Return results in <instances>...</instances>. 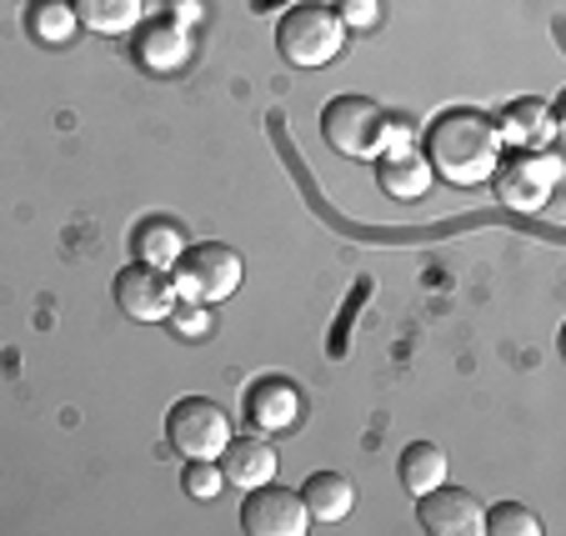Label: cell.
<instances>
[{
    "label": "cell",
    "instance_id": "cell-7",
    "mask_svg": "<svg viewBox=\"0 0 566 536\" xmlns=\"http://www.w3.org/2000/svg\"><path fill=\"white\" fill-rule=\"evenodd\" d=\"M241 526H247L251 536H306L311 512H306V502H301V492L261 482V486H251L247 502H241Z\"/></svg>",
    "mask_w": 566,
    "mask_h": 536
},
{
    "label": "cell",
    "instance_id": "cell-9",
    "mask_svg": "<svg viewBox=\"0 0 566 536\" xmlns=\"http://www.w3.org/2000/svg\"><path fill=\"white\" fill-rule=\"evenodd\" d=\"M417 522L427 526L431 536H481L486 532V506L471 492H461V486L441 482L417 496Z\"/></svg>",
    "mask_w": 566,
    "mask_h": 536
},
{
    "label": "cell",
    "instance_id": "cell-22",
    "mask_svg": "<svg viewBox=\"0 0 566 536\" xmlns=\"http://www.w3.org/2000/svg\"><path fill=\"white\" fill-rule=\"evenodd\" d=\"M336 21L352 31H371L381 21V0H336Z\"/></svg>",
    "mask_w": 566,
    "mask_h": 536
},
{
    "label": "cell",
    "instance_id": "cell-6",
    "mask_svg": "<svg viewBox=\"0 0 566 536\" xmlns=\"http://www.w3.org/2000/svg\"><path fill=\"white\" fill-rule=\"evenodd\" d=\"M562 181V161L556 156H536V150H516L506 161H496L492 186L512 211H536L552 196V186Z\"/></svg>",
    "mask_w": 566,
    "mask_h": 536
},
{
    "label": "cell",
    "instance_id": "cell-16",
    "mask_svg": "<svg viewBox=\"0 0 566 536\" xmlns=\"http://www.w3.org/2000/svg\"><path fill=\"white\" fill-rule=\"evenodd\" d=\"M71 6H75V21L96 35H126L146 15V0H71Z\"/></svg>",
    "mask_w": 566,
    "mask_h": 536
},
{
    "label": "cell",
    "instance_id": "cell-19",
    "mask_svg": "<svg viewBox=\"0 0 566 536\" xmlns=\"http://www.w3.org/2000/svg\"><path fill=\"white\" fill-rule=\"evenodd\" d=\"M75 6L71 0H31V11H25V31L35 35L41 45H65L75 35Z\"/></svg>",
    "mask_w": 566,
    "mask_h": 536
},
{
    "label": "cell",
    "instance_id": "cell-14",
    "mask_svg": "<svg viewBox=\"0 0 566 536\" xmlns=\"http://www.w3.org/2000/svg\"><path fill=\"white\" fill-rule=\"evenodd\" d=\"M136 55H140V65L156 75L181 71V65L191 61V35H186L181 21H166V15H160V21H150L146 31H140Z\"/></svg>",
    "mask_w": 566,
    "mask_h": 536
},
{
    "label": "cell",
    "instance_id": "cell-21",
    "mask_svg": "<svg viewBox=\"0 0 566 536\" xmlns=\"http://www.w3.org/2000/svg\"><path fill=\"white\" fill-rule=\"evenodd\" d=\"M181 482H186V496H196V502H216L221 486H226V476H221V466L216 462H191Z\"/></svg>",
    "mask_w": 566,
    "mask_h": 536
},
{
    "label": "cell",
    "instance_id": "cell-8",
    "mask_svg": "<svg viewBox=\"0 0 566 536\" xmlns=\"http://www.w3.org/2000/svg\"><path fill=\"white\" fill-rule=\"evenodd\" d=\"M116 306L130 322H171L181 296H176L171 271H156L146 261H136V266H126L116 276Z\"/></svg>",
    "mask_w": 566,
    "mask_h": 536
},
{
    "label": "cell",
    "instance_id": "cell-20",
    "mask_svg": "<svg viewBox=\"0 0 566 536\" xmlns=\"http://www.w3.org/2000/svg\"><path fill=\"white\" fill-rule=\"evenodd\" d=\"M486 536H542V516L522 502L486 506Z\"/></svg>",
    "mask_w": 566,
    "mask_h": 536
},
{
    "label": "cell",
    "instance_id": "cell-11",
    "mask_svg": "<svg viewBox=\"0 0 566 536\" xmlns=\"http://www.w3.org/2000/svg\"><path fill=\"white\" fill-rule=\"evenodd\" d=\"M216 462H221L226 482L241 486V492H251L261 482H276V446L266 437H231Z\"/></svg>",
    "mask_w": 566,
    "mask_h": 536
},
{
    "label": "cell",
    "instance_id": "cell-1",
    "mask_svg": "<svg viewBox=\"0 0 566 536\" xmlns=\"http://www.w3.org/2000/svg\"><path fill=\"white\" fill-rule=\"evenodd\" d=\"M427 161L451 186H486L496 161H502L496 120H486L481 111H467V106L437 116L427 130Z\"/></svg>",
    "mask_w": 566,
    "mask_h": 536
},
{
    "label": "cell",
    "instance_id": "cell-23",
    "mask_svg": "<svg viewBox=\"0 0 566 536\" xmlns=\"http://www.w3.org/2000/svg\"><path fill=\"white\" fill-rule=\"evenodd\" d=\"M176 322H181V332H186V336H201L206 326H211V316L201 312V301H191V306H186V312L176 316Z\"/></svg>",
    "mask_w": 566,
    "mask_h": 536
},
{
    "label": "cell",
    "instance_id": "cell-18",
    "mask_svg": "<svg viewBox=\"0 0 566 536\" xmlns=\"http://www.w3.org/2000/svg\"><path fill=\"white\" fill-rule=\"evenodd\" d=\"M136 256L156 271H176V261L186 256V237L176 221H146L136 231Z\"/></svg>",
    "mask_w": 566,
    "mask_h": 536
},
{
    "label": "cell",
    "instance_id": "cell-17",
    "mask_svg": "<svg viewBox=\"0 0 566 536\" xmlns=\"http://www.w3.org/2000/svg\"><path fill=\"white\" fill-rule=\"evenodd\" d=\"M401 482H407V492L411 496H421V492H431V486H441L447 482V451L437 446V441H411L407 451H401Z\"/></svg>",
    "mask_w": 566,
    "mask_h": 536
},
{
    "label": "cell",
    "instance_id": "cell-10",
    "mask_svg": "<svg viewBox=\"0 0 566 536\" xmlns=\"http://www.w3.org/2000/svg\"><path fill=\"white\" fill-rule=\"evenodd\" d=\"M247 417L256 431L276 437V431H291L301 421V391L291 387L286 376H266L247 391Z\"/></svg>",
    "mask_w": 566,
    "mask_h": 536
},
{
    "label": "cell",
    "instance_id": "cell-2",
    "mask_svg": "<svg viewBox=\"0 0 566 536\" xmlns=\"http://www.w3.org/2000/svg\"><path fill=\"white\" fill-rule=\"evenodd\" d=\"M276 45L291 65L301 71H316V65H332L346 45V25L336 21L332 6H316V0H301L296 11L281 15L276 25Z\"/></svg>",
    "mask_w": 566,
    "mask_h": 536
},
{
    "label": "cell",
    "instance_id": "cell-5",
    "mask_svg": "<svg viewBox=\"0 0 566 536\" xmlns=\"http://www.w3.org/2000/svg\"><path fill=\"white\" fill-rule=\"evenodd\" d=\"M166 441L181 451L186 462H216L231 441V417L206 397H181L166 411Z\"/></svg>",
    "mask_w": 566,
    "mask_h": 536
},
{
    "label": "cell",
    "instance_id": "cell-3",
    "mask_svg": "<svg viewBox=\"0 0 566 536\" xmlns=\"http://www.w3.org/2000/svg\"><path fill=\"white\" fill-rule=\"evenodd\" d=\"M321 136L352 161H376L386 146V111L366 96H336L321 111Z\"/></svg>",
    "mask_w": 566,
    "mask_h": 536
},
{
    "label": "cell",
    "instance_id": "cell-15",
    "mask_svg": "<svg viewBox=\"0 0 566 536\" xmlns=\"http://www.w3.org/2000/svg\"><path fill=\"white\" fill-rule=\"evenodd\" d=\"M301 502H306V512H311V522H346L352 516V506H356V486L346 482L342 472H316L306 486H301Z\"/></svg>",
    "mask_w": 566,
    "mask_h": 536
},
{
    "label": "cell",
    "instance_id": "cell-13",
    "mask_svg": "<svg viewBox=\"0 0 566 536\" xmlns=\"http://www.w3.org/2000/svg\"><path fill=\"white\" fill-rule=\"evenodd\" d=\"M496 136H502V146L536 150V146H546V140L556 136V116H552V106L536 101V96L512 101V106L496 116Z\"/></svg>",
    "mask_w": 566,
    "mask_h": 536
},
{
    "label": "cell",
    "instance_id": "cell-12",
    "mask_svg": "<svg viewBox=\"0 0 566 536\" xmlns=\"http://www.w3.org/2000/svg\"><path fill=\"white\" fill-rule=\"evenodd\" d=\"M376 181H381V191L391 201H421L431 191V181H437V171H431L427 156H417L407 146V150H381L376 156Z\"/></svg>",
    "mask_w": 566,
    "mask_h": 536
},
{
    "label": "cell",
    "instance_id": "cell-24",
    "mask_svg": "<svg viewBox=\"0 0 566 536\" xmlns=\"http://www.w3.org/2000/svg\"><path fill=\"white\" fill-rule=\"evenodd\" d=\"M176 21H196V0H181V6H176Z\"/></svg>",
    "mask_w": 566,
    "mask_h": 536
},
{
    "label": "cell",
    "instance_id": "cell-4",
    "mask_svg": "<svg viewBox=\"0 0 566 536\" xmlns=\"http://www.w3.org/2000/svg\"><path fill=\"white\" fill-rule=\"evenodd\" d=\"M241 276H247V266H241V256H235L231 246H221V241H201V246H186V256L176 261L171 281H176V296L181 301H201V306H211V301L235 296Z\"/></svg>",
    "mask_w": 566,
    "mask_h": 536
}]
</instances>
